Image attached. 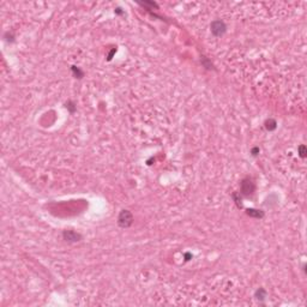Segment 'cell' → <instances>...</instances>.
<instances>
[{
	"label": "cell",
	"instance_id": "6da1fadb",
	"mask_svg": "<svg viewBox=\"0 0 307 307\" xmlns=\"http://www.w3.org/2000/svg\"><path fill=\"white\" fill-rule=\"evenodd\" d=\"M254 191L256 184L253 183V180L250 178H245L240 184V195H242L244 197H250L254 193Z\"/></svg>",
	"mask_w": 307,
	"mask_h": 307
},
{
	"label": "cell",
	"instance_id": "7a4b0ae2",
	"mask_svg": "<svg viewBox=\"0 0 307 307\" xmlns=\"http://www.w3.org/2000/svg\"><path fill=\"white\" fill-rule=\"evenodd\" d=\"M133 223V215L130 210H121L118 216V224L121 228H128Z\"/></svg>",
	"mask_w": 307,
	"mask_h": 307
},
{
	"label": "cell",
	"instance_id": "3957f363",
	"mask_svg": "<svg viewBox=\"0 0 307 307\" xmlns=\"http://www.w3.org/2000/svg\"><path fill=\"white\" fill-rule=\"evenodd\" d=\"M210 30H211V34L215 36V37H221L226 34L227 31V25L223 20L221 19H216L211 23L210 25Z\"/></svg>",
	"mask_w": 307,
	"mask_h": 307
},
{
	"label": "cell",
	"instance_id": "277c9868",
	"mask_svg": "<svg viewBox=\"0 0 307 307\" xmlns=\"http://www.w3.org/2000/svg\"><path fill=\"white\" fill-rule=\"evenodd\" d=\"M63 239H64L66 242L75 244V242H79V241L83 239V236H82V234L77 233L76 230L69 229V230H64V232H63Z\"/></svg>",
	"mask_w": 307,
	"mask_h": 307
},
{
	"label": "cell",
	"instance_id": "5b68a950",
	"mask_svg": "<svg viewBox=\"0 0 307 307\" xmlns=\"http://www.w3.org/2000/svg\"><path fill=\"white\" fill-rule=\"evenodd\" d=\"M246 215L250 216V217H253V218L262 220L264 217V211L258 210V209H247L246 210Z\"/></svg>",
	"mask_w": 307,
	"mask_h": 307
},
{
	"label": "cell",
	"instance_id": "8992f818",
	"mask_svg": "<svg viewBox=\"0 0 307 307\" xmlns=\"http://www.w3.org/2000/svg\"><path fill=\"white\" fill-rule=\"evenodd\" d=\"M266 296H268V293H266V290L264 288H258L256 290V293H254V298L258 301H260V302H263L266 299Z\"/></svg>",
	"mask_w": 307,
	"mask_h": 307
},
{
	"label": "cell",
	"instance_id": "52a82bcc",
	"mask_svg": "<svg viewBox=\"0 0 307 307\" xmlns=\"http://www.w3.org/2000/svg\"><path fill=\"white\" fill-rule=\"evenodd\" d=\"M264 125H265V128H266L268 131H275L276 127H277V122H276L275 119H268V120L264 122Z\"/></svg>",
	"mask_w": 307,
	"mask_h": 307
},
{
	"label": "cell",
	"instance_id": "ba28073f",
	"mask_svg": "<svg viewBox=\"0 0 307 307\" xmlns=\"http://www.w3.org/2000/svg\"><path fill=\"white\" fill-rule=\"evenodd\" d=\"M71 70H72L73 76H75L76 78L81 79V78H83V77H84V72H83L79 67H77V66H72V67H71Z\"/></svg>",
	"mask_w": 307,
	"mask_h": 307
},
{
	"label": "cell",
	"instance_id": "9c48e42d",
	"mask_svg": "<svg viewBox=\"0 0 307 307\" xmlns=\"http://www.w3.org/2000/svg\"><path fill=\"white\" fill-rule=\"evenodd\" d=\"M201 61H202V64H203V66H204L205 69H207V70H211V69H213V65H212V63L207 59V58H205V57H202L201 58Z\"/></svg>",
	"mask_w": 307,
	"mask_h": 307
},
{
	"label": "cell",
	"instance_id": "30bf717a",
	"mask_svg": "<svg viewBox=\"0 0 307 307\" xmlns=\"http://www.w3.org/2000/svg\"><path fill=\"white\" fill-rule=\"evenodd\" d=\"M298 151H299V156H300L301 158H305L307 156V149L304 144H301V145L298 148Z\"/></svg>",
	"mask_w": 307,
	"mask_h": 307
},
{
	"label": "cell",
	"instance_id": "8fae6325",
	"mask_svg": "<svg viewBox=\"0 0 307 307\" xmlns=\"http://www.w3.org/2000/svg\"><path fill=\"white\" fill-rule=\"evenodd\" d=\"M66 108L70 110V113H75L76 112V106H75V103L72 102V101H69V102L66 103Z\"/></svg>",
	"mask_w": 307,
	"mask_h": 307
},
{
	"label": "cell",
	"instance_id": "7c38bea8",
	"mask_svg": "<svg viewBox=\"0 0 307 307\" xmlns=\"http://www.w3.org/2000/svg\"><path fill=\"white\" fill-rule=\"evenodd\" d=\"M259 152H260V149H259L258 146H254V148H252V149H251V155H252V156H254V157H256V156H258V155H259Z\"/></svg>",
	"mask_w": 307,
	"mask_h": 307
},
{
	"label": "cell",
	"instance_id": "4fadbf2b",
	"mask_svg": "<svg viewBox=\"0 0 307 307\" xmlns=\"http://www.w3.org/2000/svg\"><path fill=\"white\" fill-rule=\"evenodd\" d=\"M190 259H192V254H191V253H189V252H187V253H185V260H186V262H189Z\"/></svg>",
	"mask_w": 307,
	"mask_h": 307
},
{
	"label": "cell",
	"instance_id": "5bb4252c",
	"mask_svg": "<svg viewBox=\"0 0 307 307\" xmlns=\"http://www.w3.org/2000/svg\"><path fill=\"white\" fill-rule=\"evenodd\" d=\"M115 52H116V48H113V49H112V52H110V53H109V55H108V60H110V59H112V57H113V54H114Z\"/></svg>",
	"mask_w": 307,
	"mask_h": 307
},
{
	"label": "cell",
	"instance_id": "9a60e30c",
	"mask_svg": "<svg viewBox=\"0 0 307 307\" xmlns=\"http://www.w3.org/2000/svg\"><path fill=\"white\" fill-rule=\"evenodd\" d=\"M115 13H118V14H121L122 13V11H121V8L120 7H118L116 10H115Z\"/></svg>",
	"mask_w": 307,
	"mask_h": 307
}]
</instances>
